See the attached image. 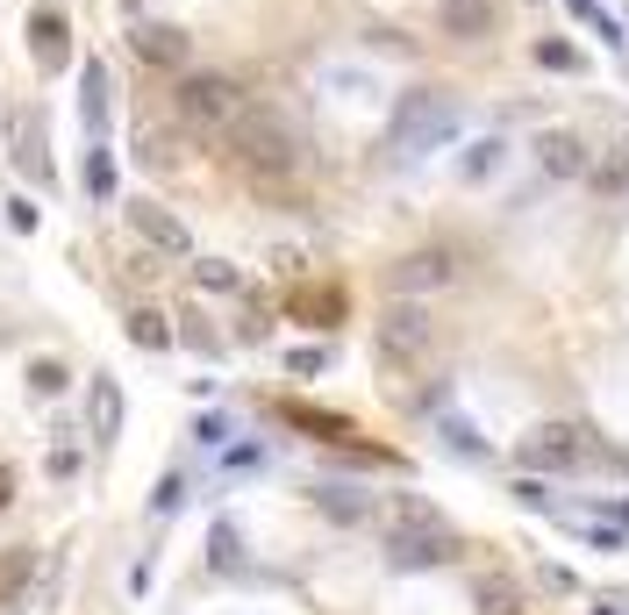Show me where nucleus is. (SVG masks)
<instances>
[{
	"label": "nucleus",
	"mask_w": 629,
	"mask_h": 615,
	"mask_svg": "<svg viewBox=\"0 0 629 615\" xmlns=\"http://www.w3.org/2000/svg\"><path fill=\"white\" fill-rule=\"evenodd\" d=\"M243 108V86L229 79V72H179V86H172V115L187 122L193 137H222L229 122H237Z\"/></svg>",
	"instance_id": "nucleus-3"
},
{
	"label": "nucleus",
	"mask_w": 629,
	"mask_h": 615,
	"mask_svg": "<svg viewBox=\"0 0 629 615\" xmlns=\"http://www.w3.org/2000/svg\"><path fill=\"white\" fill-rule=\"evenodd\" d=\"M179 494H187V487H179V479H165V487L151 494V515H172V509H179Z\"/></svg>",
	"instance_id": "nucleus-29"
},
{
	"label": "nucleus",
	"mask_w": 629,
	"mask_h": 615,
	"mask_svg": "<svg viewBox=\"0 0 629 615\" xmlns=\"http://www.w3.org/2000/svg\"><path fill=\"white\" fill-rule=\"evenodd\" d=\"M93 429H101V444L122 429V393H115V379H101V387H93Z\"/></svg>",
	"instance_id": "nucleus-20"
},
{
	"label": "nucleus",
	"mask_w": 629,
	"mask_h": 615,
	"mask_svg": "<svg viewBox=\"0 0 629 615\" xmlns=\"http://www.w3.org/2000/svg\"><path fill=\"white\" fill-rule=\"evenodd\" d=\"M207 551H215V565H237V558H243V551H237V530H229V523H215Z\"/></svg>",
	"instance_id": "nucleus-27"
},
{
	"label": "nucleus",
	"mask_w": 629,
	"mask_h": 615,
	"mask_svg": "<svg viewBox=\"0 0 629 615\" xmlns=\"http://www.w3.org/2000/svg\"><path fill=\"white\" fill-rule=\"evenodd\" d=\"M137 158H143V165H172V143L158 137V129H143V137H137Z\"/></svg>",
	"instance_id": "nucleus-28"
},
{
	"label": "nucleus",
	"mask_w": 629,
	"mask_h": 615,
	"mask_svg": "<svg viewBox=\"0 0 629 615\" xmlns=\"http://www.w3.org/2000/svg\"><path fill=\"white\" fill-rule=\"evenodd\" d=\"M622 515H629V509H622Z\"/></svg>",
	"instance_id": "nucleus-33"
},
{
	"label": "nucleus",
	"mask_w": 629,
	"mask_h": 615,
	"mask_svg": "<svg viewBox=\"0 0 629 615\" xmlns=\"http://www.w3.org/2000/svg\"><path fill=\"white\" fill-rule=\"evenodd\" d=\"M129 229H137V237L151 243L158 258H187V251H193L187 223H179L172 208H158V201H129Z\"/></svg>",
	"instance_id": "nucleus-9"
},
{
	"label": "nucleus",
	"mask_w": 629,
	"mask_h": 615,
	"mask_svg": "<svg viewBox=\"0 0 629 615\" xmlns=\"http://www.w3.org/2000/svg\"><path fill=\"white\" fill-rule=\"evenodd\" d=\"M108 93H115V86H108L101 58H93V65L79 72V122H86V137H93V143H101V129H108Z\"/></svg>",
	"instance_id": "nucleus-14"
},
{
	"label": "nucleus",
	"mask_w": 629,
	"mask_h": 615,
	"mask_svg": "<svg viewBox=\"0 0 629 615\" xmlns=\"http://www.w3.org/2000/svg\"><path fill=\"white\" fill-rule=\"evenodd\" d=\"M86 193H93V201L115 193V158H108V143H93V158H86Z\"/></svg>",
	"instance_id": "nucleus-22"
},
{
	"label": "nucleus",
	"mask_w": 629,
	"mask_h": 615,
	"mask_svg": "<svg viewBox=\"0 0 629 615\" xmlns=\"http://www.w3.org/2000/svg\"><path fill=\"white\" fill-rule=\"evenodd\" d=\"M473 608L479 615H523L529 594H523V580H508V573H479V580H473Z\"/></svg>",
	"instance_id": "nucleus-13"
},
{
	"label": "nucleus",
	"mask_w": 629,
	"mask_h": 615,
	"mask_svg": "<svg viewBox=\"0 0 629 615\" xmlns=\"http://www.w3.org/2000/svg\"><path fill=\"white\" fill-rule=\"evenodd\" d=\"M443 287H458V258L443 251V243H423V251H408V258L387 265V293L423 301V293H443Z\"/></svg>",
	"instance_id": "nucleus-6"
},
{
	"label": "nucleus",
	"mask_w": 629,
	"mask_h": 615,
	"mask_svg": "<svg viewBox=\"0 0 629 615\" xmlns=\"http://www.w3.org/2000/svg\"><path fill=\"white\" fill-rule=\"evenodd\" d=\"M287 423H301V429H323L329 444H343V437H351V423H343V415H315V409H287Z\"/></svg>",
	"instance_id": "nucleus-25"
},
{
	"label": "nucleus",
	"mask_w": 629,
	"mask_h": 615,
	"mask_svg": "<svg viewBox=\"0 0 629 615\" xmlns=\"http://www.w3.org/2000/svg\"><path fill=\"white\" fill-rule=\"evenodd\" d=\"M537 65H544V72H579V43H565V36H544V43H537Z\"/></svg>",
	"instance_id": "nucleus-24"
},
{
	"label": "nucleus",
	"mask_w": 629,
	"mask_h": 615,
	"mask_svg": "<svg viewBox=\"0 0 629 615\" xmlns=\"http://www.w3.org/2000/svg\"><path fill=\"white\" fill-rule=\"evenodd\" d=\"M501 165H508V137H479V143H465V158H458L465 187H487Z\"/></svg>",
	"instance_id": "nucleus-16"
},
{
	"label": "nucleus",
	"mask_w": 629,
	"mask_h": 615,
	"mask_svg": "<svg viewBox=\"0 0 629 615\" xmlns=\"http://www.w3.org/2000/svg\"><path fill=\"white\" fill-rule=\"evenodd\" d=\"M451 558H458V537H451L443 515H429V523H393L387 530V565L393 573H429V565H451Z\"/></svg>",
	"instance_id": "nucleus-5"
},
{
	"label": "nucleus",
	"mask_w": 629,
	"mask_h": 615,
	"mask_svg": "<svg viewBox=\"0 0 629 615\" xmlns=\"http://www.w3.org/2000/svg\"><path fill=\"white\" fill-rule=\"evenodd\" d=\"M15 165H22V179H43V187H51V151H43V137H36L29 108L15 115Z\"/></svg>",
	"instance_id": "nucleus-15"
},
{
	"label": "nucleus",
	"mask_w": 629,
	"mask_h": 615,
	"mask_svg": "<svg viewBox=\"0 0 629 615\" xmlns=\"http://www.w3.org/2000/svg\"><path fill=\"white\" fill-rule=\"evenodd\" d=\"M193 287L201 293H243V273L229 258H193Z\"/></svg>",
	"instance_id": "nucleus-18"
},
{
	"label": "nucleus",
	"mask_w": 629,
	"mask_h": 615,
	"mask_svg": "<svg viewBox=\"0 0 629 615\" xmlns=\"http://www.w3.org/2000/svg\"><path fill=\"white\" fill-rule=\"evenodd\" d=\"M65 365H58V359H36L29 365V393H36V401H58V393H65Z\"/></svg>",
	"instance_id": "nucleus-21"
},
{
	"label": "nucleus",
	"mask_w": 629,
	"mask_h": 615,
	"mask_svg": "<svg viewBox=\"0 0 629 615\" xmlns=\"http://www.w3.org/2000/svg\"><path fill=\"white\" fill-rule=\"evenodd\" d=\"M215 143L229 151V165H237L257 193L293 187V172H301V137H293V122L279 115L273 101H243L237 122H229Z\"/></svg>",
	"instance_id": "nucleus-1"
},
{
	"label": "nucleus",
	"mask_w": 629,
	"mask_h": 615,
	"mask_svg": "<svg viewBox=\"0 0 629 615\" xmlns=\"http://www.w3.org/2000/svg\"><path fill=\"white\" fill-rule=\"evenodd\" d=\"M587 179H594V193H629V143L608 158V165H594Z\"/></svg>",
	"instance_id": "nucleus-23"
},
{
	"label": "nucleus",
	"mask_w": 629,
	"mask_h": 615,
	"mask_svg": "<svg viewBox=\"0 0 629 615\" xmlns=\"http://www.w3.org/2000/svg\"><path fill=\"white\" fill-rule=\"evenodd\" d=\"M315 509H323L329 523H365L373 501H365V487H315Z\"/></svg>",
	"instance_id": "nucleus-17"
},
{
	"label": "nucleus",
	"mask_w": 629,
	"mask_h": 615,
	"mask_svg": "<svg viewBox=\"0 0 629 615\" xmlns=\"http://www.w3.org/2000/svg\"><path fill=\"white\" fill-rule=\"evenodd\" d=\"M287 365H293V373H323V365H329V351H293Z\"/></svg>",
	"instance_id": "nucleus-31"
},
{
	"label": "nucleus",
	"mask_w": 629,
	"mask_h": 615,
	"mask_svg": "<svg viewBox=\"0 0 629 615\" xmlns=\"http://www.w3.org/2000/svg\"><path fill=\"white\" fill-rule=\"evenodd\" d=\"M437 22H443L451 43H487V36L501 29V0H443Z\"/></svg>",
	"instance_id": "nucleus-11"
},
{
	"label": "nucleus",
	"mask_w": 629,
	"mask_h": 615,
	"mask_svg": "<svg viewBox=\"0 0 629 615\" xmlns=\"http://www.w3.org/2000/svg\"><path fill=\"white\" fill-rule=\"evenodd\" d=\"M129 343H137V351H165V343H172V323L158 315V308H129Z\"/></svg>",
	"instance_id": "nucleus-19"
},
{
	"label": "nucleus",
	"mask_w": 629,
	"mask_h": 615,
	"mask_svg": "<svg viewBox=\"0 0 629 615\" xmlns=\"http://www.w3.org/2000/svg\"><path fill=\"white\" fill-rule=\"evenodd\" d=\"M8 501H15V473H8V465H0V509H8Z\"/></svg>",
	"instance_id": "nucleus-32"
},
{
	"label": "nucleus",
	"mask_w": 629,
	"mask_h": 615,
	"mask_svg": "<svg viewBox=\"0 0 629 615\" xmlns=\"http://www.w3.org/2000/svg\"><path fill=\"white\" fill-rule=\"evenodd\" d=\"M458 137V101L443 93V86H415V93H401V108H393V158H429L443 151V143Z\"/></svg>",
	"instance_id": "nucleus-2"
},
{
	"label": "nucleus",
	"mask_w": 629,
	"mask_h": 615,
	"mask_svg": "<svg viewBox=\"0 0 629 615\" xmlns=\"http://www.w3.org/2000/svg\"><path fill=\"white\" fill-rule=\"evenodd\" d=\"M443 444L458 451V459H487V437H479L473 423H443Z\"/></svg>",
	"instance_id": "nucleus-26"
},
{
	"label": "nucleus",
	"mask_w": 629,
	"mask_h": 615,
	"mask_svg": "<svg viewBox=\"0 0 629 615\" xmlns=\"http://www.w3.org/2000/svg\"><path fill=\"white\" fill-rule=\"evenodd\" d=\"M293 308H301V315H337V293H301Z\"/></svg>",
	"instance_id": "nucleus-30"
},
{
	"label": "nucleus",
	"mask_w": 629,
	"mask_h": 615,
	"mask_svg": "<svg viewBox=\"0 0 629 615\" xmlns=\"http://www.w3.org/2000/svg\"><path fill=\"white\" fill-rule=\"evenodd\" d=\"M537 165H544L551 179H587V172H594V143L579 137V129H544V137H537Z\"/></svg>",
	"instance_id": "nucleus-10"
},
{
	"label": "nucleus",
	"mask_w": 629,
	"mask_h": 615,
	"mask_svg": "<svg viewBox=\"0 0 629 615\" xmlns=\"http://www.w3.org/2000/svg\"><path fill=\"white\" fill-rule=\"evenodd\" d=\"M429 343H437L429 308L408 301V293H393V301L379 308V359H387V365H415V359H429Z\"/></svg>",
	"instance_id": "nucleus-4"
},
{
	"label": "nucleus",
	"mask_w": 629,
	"mask_h": 615,
	"mask_svg": "<svg viewBox=\"0 0 629 615\" xmlns=\"http://www.w3.org/2000/svg\"><path fill=\"white\" fill-rule=\"evenodd\" d=\"M587 459V437H579L573 423H544V429H529L523 437V465L529 473H565V465Z\"/></svg>",
	"instance_id": "nucleus-7"
},
{
	"label": "nucleus",
	"mask_w": 629,
	"mask_h": 615,
	"mask_svg": "<svg viewBox=\"0 0 629 615\" xmlns=\"http://www.w3.org/2000/svg\"><path fill=\"white\" fill-rule=\"evenodd\" d=\"M129 51H137L151 72H187L193 36H187V29H172V22H137V29H129Z\"/></svg>",
	"instance_id": "nucleus-8"
},
{
	"label": "nucleus",
	"mask_w": 629,
	"mask_h": 615,
	"mask_svg": "<svg viewBox=\"0 0 629 615\" xmlns=\"http://www.w3.org/2000/svg\"><path fill=\"white\" fill-rule=\"evenodd\" d=\"M29 58L43 72H65V58H72V22H65V8H36L29 15Z\"/></svg>",
	"instance_id": "nucleus-12"
}]
</instances>
